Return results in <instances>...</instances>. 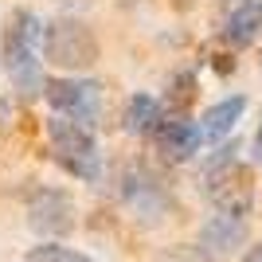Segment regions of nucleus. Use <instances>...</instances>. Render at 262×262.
<instances>
[{
    "instance_id": "1",
    "label": "nucleus",
    "mask_w": 262,
    "mask_h": 262,
    "mask_svg": "<svg viewBox=\"0 0 262 262\" xmlns=\"http://www.w3.org/2000/svg\"><path fill=\"white\" fill-rule=\"evenodd\" d=\"M39 43H43V24L28 8H16L4 24L0 35V55H4V71H8L12 86L24 98L43 94V63H39Z\"/></svg>"
},
{
    "instance_id": "2",
    "label": "nucleus",
    "mask_w": 262,
    "mask_h": 262,
    "mask_svg": "<svg viewBox=\"0 0 262 262\" xmlns=\"http://www.w3.org/2000/svg\"><path fill=\"white\" fill-rule=\"evenodd\" d=\"M47 145H51L55 164L67 168L71 176L86 180V184H98L102 180V153H98V141H94V133L86 125L55 114L47 121Z\"/></svg>"
},
{
    "instance_id": "3",
    "label": "nucleus",
    "mask_w": 262,
    "mask_h": 262,
    "mask_svg": "<svg viewBox=\"0 0 262 262\" xmlns=\"http://www.w3.org/2000/svg\"><path fill=\"white\" fill-rule=\"evenodd\" d=\"M235 153H239V145L231 141L219 149V157L208 161V168H204V192L211 196V204L223 215L243 219L254 204V184H251V172L235 161Z\"/></svg>"
},
{
    "instance_id": "4",
    "label": "nucleus",
    "mask_w": 262,
    "mask_h": 262,
    "mask_svg": "<svg viewBox=\"0 0 262 262\" xmlns=\"http://www.w3.org/2000/svg\"><path fill=\"white\" fill-rule=\"evenodd\" d=\"M43 59L59 71H90L98 63V39L82 20H51L43 24Z\"/></svg>"
},
{
    "instance_id": "5",
    "label": "nucleus",
    "mask_w": 262,
    "mask_h": 262,
    "mask_svg": "<svg viewBox=\"0 0 262 262\" xmlns=\"http://www.w3.org/2000/svg\"><path fill=\"white\" fill-rule=\"evenodd\" d=\"M43 98L59 118H71L78 125H94L102 114V86L94 78H47L43 82Z\"/></svg>"
},
{
    "instance_id": "6",
    "label": "nucleus",
    "mask_w": 262,
    "mask_h": 262,
    "mask_svg": "<svg viewBox=\"0 0 262 262\" xmlns=\"http://www.w3.org/2000/svg\"><path fill=\"white\" fill-rule=\"evenodd\" d=\"M121 204L133 211V219H141L149 227L161 223V219L176 208L172 196H168V188H164L145 164H129V168L121 172Z\"/></svg>"
},
{
    "instance_id": "7",
    "label": "nucleus",
    "mask_w": 262,
    "mask_h": 262,
    "mask_svg": "<svg viewBox=\"0 0 262 262\" xmlns=\"http://www.w3.org/2000/svg\"><path fill=\"white\" fill-rule=\"evenodd\" d=\"M28 223L43 239H63L75 231V200L63 188H35L28 200Z\"/></svg>"
},
{
    "instance_id": "8",
    "label": "nucleus",
    "mask_w": 262,
    "mask_h": 262,
    "mask_svg": "<svg viewBox=\"0 0 262 262\" xmlns=\"http://www.w3.org/2000/svg\"><path fill=\"white\" fill-rule=\"evenodd\" d=\"M153 145L164 161H192L200 153V145H204V129H200V121L184 118V114L161 118L153 129Z\"/></svg>"
},
{
    "instance_id": "9",
    "label": "nucleus",
    "mask_w": 262,
    "mask_h": 262,
    "mask_svg": "<svg viewBox=\"0 0 262 262\" xmlns=\"http://www.w3.org/2000/svg\"><path fill=\"white\" fill-rule=\"evenodd\" d=\"M219 35L231 47H251L262 35V0H227Z\"/></svg>"
},
{
    "instance_id": "10",
    "label": "nucleus",
    "mask_w": 262,
    "mask_h": 262,
    "mask_svg": "<svg viewBox=\"0 0 262 262\" xmlns=\"http://www.w3.org/2000/svg\"><path fill=\"white\" fill-rule=\"evenodd\" d=\"M243 239H247V223H243L239 215H223V211H215V215L200 227V247L208 254H231L239 251Z\"/></svg>"
},
{
    "instance_id": "11",
    "label": "nucleus",
    "mask_w": 262,
    "mask_h": 262,
    "mask_svg": "<svg viewBox=\"0 0 262 262\" xmlns=\"http://www.w3.org/2000/svg\"><path fill=\"white\" fill-rule=\"evenodd\" d=\"M243 110H247V98L243 94H231V98L215 102L208 106V114L200 118V129H204V141H219V137H227L235 129V121L243 118Z\"/></svg>"
},
{
    "instance_id": "12",
    "label": "nucleus",
    "mask_w": 262,
    "mask_h": 262,
    "mask_svg": "<svg viewBox=\"0 0 262 262\" xmlns=\"http://www.w3.org/2000/svg\"><path fill=\"white\" fill-rule=\"evenodd\" d=\"M157 121H161V102L153 94H133L129 106H125V129L133 137H145V133L157 129Z\"/></svg>"
},
{
    "instance_id": "13",
    "label": "nucleus",
    "mask_w": 262,
    "mask_h": 262,
    "mask_svg": "<svg viewBox=\"0 0 262 262\" xmlns=\"http://www.w3.org/2000/svg\"><path fill=\"white\" fill-rule=\"evenodd\" d=\"M24 262H94V258L82 254V251H75V247H63V243L47 239V243H39V247H32Z\"/></svg>"
},
{
    "instance_id": "14",
    "label": "nucleus",
    "mask_w": 262,
    "mask_h": 262,
    "mask_svg": "<svg viewBox=\"0 0 262 262\" xmlns=\"http://www.w3.org/2000/svg\"><path fill=\"white\" fill-rule=\"evenodd\" d=\"M153 262H211V254L204 247H164Z\"/></svg>"
},
{
    "instance_id": "15",
    "label": "nucleus",
    "mask_w": 262,
    "mask_h": 262,
    "mask_svg": "<svg viewBox=\"0 0 262 262\" xmlns=\"http://www.w3.org/2000/svg\"><path fill=\"white\" fill-rule=\"evenodd\" d=\"M8 118H12V106L4 98H0V129H4V125H8Z\"/></svg>"
},
{
    "instance_id": "16",
    "label": "nucleus",
    "mask_w": 262,
    "mask_h": 262,
    "mask_svg": "<svg viewBox=\"0 0 262 262\" xmlns=\"http://www.w3.org/2000/svg\"><path fill=\"white\" fill-rule=\"evenodd\" d=\"M243 262H262V243H258V247H251V251L243 254Z\"/></svg>"
},
{
    "instance_id": "17",
    "label": "nucleus",
    "mask_w": 262,
    "mask_h": 262,
    "mask_svg": "<svg viewBox=\"0 0 262 262\" xmlns=\"http://www.w3.org/2000/svg\"><path fill=\"white\" fill-rule=\"evenodd\" d=\"M254 145H258V153H262V125H258V137H254Z\"/></svg>"
}]
</instances>
